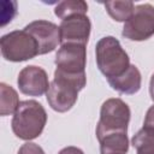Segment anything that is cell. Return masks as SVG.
I'll return each instance as SVG.
<instances>
[{
  "label": "cell",
  "mask_w": 154,
  "mask_h": 154,
  "mask_svg": "<svg viewBox=\"0 0 154 154\" xmlns=\"http://www.w3.org/2000/svg\"><path fill=\"white\" fill-rule=\"evenodd\" d=\"M47 123V113L43 106L35 100H24L19 103L12 118L13 134L24 141L37 138Z\"/></svg>",
  "instance_id": "obj_2"
},
{
  "label": "cell",
  "mask_w": 154,
  "mask_h": 154,
  "mask_svg": "<svg viewBox=\"0 0 154 154\" xmlns=\"http://www.w3.org/2000/svg\"><path fill=\"white\" fill-rule=\"evenodd\" d=\"M17 154H46V153L38 144L32 142H26L19 148Z\"/></svg>",
  "instance_id": "obj_17"
},
{
  "label": "cell",
  "mask_w": 154,
  "mask_h": 154,
  "mask_svg": "<svg viewBox=\"0 0 154 154\" xmlns=\"http://www.w3.org/2000/svg\"><path fill=\"white\" fill-rule=\"evenodd\" d=\"M130 116V108L122 99H107L100 109V119L96 125L97 140L114 132H128Z\"/></svg>",
  "instance_id": "obj_4"
},
{
  "label": "cell",
  "mask_w": 154,
  "mask_h": 154,
  "mask_svg": "<svg viewBox=\"0 0 154 154\" xmlns=\"http://www.w3.org/2000/svg\"><path fill=\"white\" fill-rule=\"evenodd\" d=\"M17 84L19 90L29 96H41L48 91L49 81L47 72L36 65L25 66L18 75Z\"/></svg>",
  "instance_id": "obj_10"
},
{
  "label": "cell",
  "mask_w": 154,
  "mask_h": 154,
  "mask_svg": "<svg viewBox=\"0 0 154 154\" xmlns=\"http://www.w3.org/2000/svg\"><path fill=\"white\" fill-rule=\"evenodd\" d=\"M0 114L2 117L14 114L19 106V99L17 91L6 83H0Z\"/></svg>",
  "instance_id": "obj_13"
},
{
  "label": "cell",
  "mask_w": 154,
  "mask_h": 154,
  "mask_svg": "<svg viewBox=\"0 0 154 154\" xmlns=\"http://www.w3.org/2000/svg\"><path fill=\"white\" fill-rule=\"evenodd\" d=\"M108 84L112 87V89L117 90L120 94H135L141 89L142 83V76L137 66L130 65L129 69L122 73L120 76L108 78Z\"/></svg>",
  "instance_id": "obj_11"
},
{
  "label": "cell",
  "mask_w": 154,
  "mask_h": 154,
  "mask_svg": "<svg viewBox=\"0 0 154 154\" xmlns=\"http://www.w3.org/2000/svg\"><path fill=\"white\" fill-rule=\"evenodd\" d=\"M87 84L85 73L82 75H69L54 71V79L51 82L47 95V101L52 109L59 113L70 111L78 97L79 90Z\"/></svg>",
  "instance_id": "obj_1"
},
{
  "label": "cell",
  "mask_w": 154,
  "mask_h": 154,
  "mask_svg": "<svg viewBox=\"0 0 154 154\" xmlns=\"http://www.w3.org/2000/svg\"><path fill=\"white\" fill-rule=\"evenodd\" d=\"M0 48L2 57L13 63L30 60L38 55L36 41L24 29L4 35L0 40Z\"/></svg>",
  "instance_id": "obj_5"
},
{
  "label": "cell",
  "mask_w": 154,
  "mask_h": 154,
  "mask_svg": "<svg viewBox=\"0 0 154 154\" xmlns=\"http://www.w3.org/2000/svg\"><path fill=\"white\" fill-rule=\"evenodd\" d=\"M58 71L69 75L85 73L87 48L85 45L65 43L61 45L55 54L54 60Z\"/></svg>",
  "instance_id": "obj_7"
},
{
  "label": "cell",
  "mask_w": 154,
  "mask_h": 154,
  "mask_svg": "<svg viewBox=\"0 0 154 154\" xmlns=\"http://www.w3.org/2000/svg\"><path fill=\"white\" fill-rule=\"evenodd\" d=\"M149 94H150L152 100L154 101V73L152 75V77H150V82H149Z\"/></svg>",
  "instance_id": "obj_20"
},
{
  "label": "cell",
  "mask_w": 154,
  "mask_h": 154,
  "mask_svg": "<svg viewBox=\"0 0 154 154\" xmlns=\"http://www.w3.org/2000/svg\"><path fill=\"white\" fill-rule=\"evenodd\" d=\"M101 154H126L129 150V140L126 132H114L99 140Z\"/></svg>",
  "instance_id": "obj_12"
},
{
  "label": "cell",
  "mask_w": 154,
  "mask_h": 154,
  "mask_svg": "<svg viewBox=\"0 0 154 154\" xmlns=\"http://www.w3.org/2000/svg\"><path fill=\"white\" fill-rule=\"evenodd\" d=\"M24 30L36 41L38 55L51 53L60 43V29L49 20H34L29 23Z\"/></svg>",
  "instance_id": "obj_8"
},
{
  "label": "cell",
  "mask_w": 154,
  "mask_h": 154,
  "mask_svg": "<svg viewBox=\"0 0 154 154\" xmlns=\"http://www.w3.org/2000/svg\"><path fill=\"white\" fill-rule=\"evenodd\" d=\"M123 37L130 41H146L154 35V6L141 4L135 6L134 13L124 23Z\"/></svg>",
  "instance_id": "obj_6"
},
{
  "label": "cell",
  "mask_w": 154,
  "mask_h": 154,
  "mask_svg": "<svg viewBox=\"0 0 154 154\" xmlns=\"http://www.w3.org/2000/svg\"><path fill=\"white\" fill-rule=\"evenodd\" d=\"M143 126H148V128L154 129V105L148 108L146 118H144V125Z\"/></svg>",
  "instance_id": "obj_18"
},
{
  "label": "cell",
  "mask_w": 154,
  "mask_h": 154,
  "mask_svg": "<svg viewBox=\"0 0 154 154\" xmlns=\"http://www.w3.org/2000/svg\"><path fill=\"white\" fill-rule=\"evenodd\" d=\"M60 43H78L87 45L90 35L91 23L87 14H75L61 20L60 25Z\"/></svg>",
  "instance_id": "obj_9"
},
{
  "label": "cell",
  "mask_w": 154,
  "mask_h": 154,
  "mask_svg": "<svg viewBox=\"0 0 154 154\" xmlns=\"http://www.w3.org/2000/svg\"><path fill=\"white\" fill-rule=\"evenodd\" d=\"M58 154H84L82 149L77 148V147H73V146H69V147H65L63 148Z\"/></svg>",
  "instance_id": "obj_19"
},
{
  "label": "cell",
  "mask_w": 154,
  "mask_h": 154,
  "mask_svg": "<svg viewBox=\"0 0 154 154\" xmlns=\"http://www.w3.org/2000/svg\"><path fill=\"white\" fill-rule=\"evenodd\" d=\"M108 14L117 22H126L134 13L135 5L130 0L125 1H107L103 4Z\"/></svg>",
  "instance_id": "obj_15"
},
{
  "label": "cell",
  "mask_w": 154,
  "mask_h": 154,
  "mask_svg": "<svg viewBox=\"0 0 154 154\" xmlns=\"http://www.w3.org/2000/svg\"><path fill=\"white\" fill-rule=\"evenodd\" d=\"M87 12H88V4L83 0L61 1L54 8L55 16L59 17L61 20L75 14H87Z\"/></svg>",
  "instance_id": "obj_16"
},
{
  "label": "cell",
  "mask_w": 154,
  "mask_h": 154,
  "mask_svg": "<svg viewBox=\"0 0 154 154\" xmlns=\"http://www.w3.org/2000/svg\"><path fill=\"white\" fill-rule=\"evenodd\" d=\"M131 143L137 154H154V129L143 126L134 135Z\"/></svg>",
  "instance_id": "obj_14"
},
{
  "label": "cell",
  "mask_w": 154,
  "mask_h": 154,
  "mask_svg": "<svg viewBox=\"0 0 154 154\" xmlns=\"http://www.w3.org/2000/svg\"><path fill=\"white\" fill-rule=\"evenodd\" d=\"M95 57L100 72L107 79L120 76L131 65L128 53L113 36H105L97 41Z\"/></svg>",
  "instance_id": "obj_3"
}]
</instances>
